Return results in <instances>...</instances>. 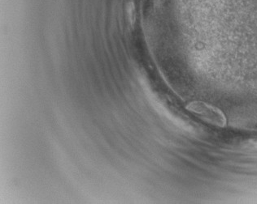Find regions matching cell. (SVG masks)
<instances>
[{"label":"cell","instance_id":"obj_1","mask_svg":"<svg viewBox=\"0 0 257 204\" xmlns=\"http://www.w3.org/2000/svg\"><path fill=\"white\" fill-rule=\"evenodd\" d=\"M191 110L195 111L199 114L204 115V118L208 119V122H211L213 124L224 126L226 124L225 116L219 110H216L214 107L204 104H191L190 106Z\"/></svg>","mask_w":257,"mask_h":204},{"label":"cell","instance_id":"obj_2","mask_svg":"<svg viewBox=\"0 0 257 204\" xmlns=\"http://www.w3.org/2000/svg\"><path fill=\"white\" fill-rule=\"evenodd\" d=\"M245 148L249 151L257 152V138L247 141L245 145Z\"/></svg>","mask_w":257,"mask_h":204}]
</instances>
